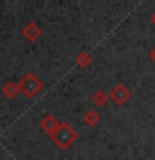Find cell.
<instances>
[{"instance_id":"obj_1","label":"cell","mask_w":155,"mask_h":160,"mask_svg":"<svg viewBox=\"0 0 155 160\" xmlns=\"http://www.w3.org/2000/svg\"><path fill=\"white\" fill-rule=\"evenodd\" d=\"M50 138L55 143V147H58L60 150H67L78 140V133L72 125H68L67 122H60L57 130L50 135Z\"/></svg>"},{"instance_id":"obj_2","label":"cell","mask_w":155,"mask_h":160,"mask_svg":"<svg viewBox=\"0 0 155 160\" xmlns=\"http://www.w3.org/2000/svg\"><path fill=\"white\" fill-rule=\"evenodd\" d=\"M42 87H43L42 80H40L33 72H27L22 78H20V82H18V90L27 98H33L35 95L42 90Z\"/></svg>"},{"instance_id":"obj_3","label":"cell","mask_w":155,"mask_h":160,"mask_svg":"<svg viewBox=\"0 0 155 160\" xmlns=\"http://www.w3.org/2000/svg\"><path fill=\"white\" fill-rule=\"evenodd\" d=\"M130 95L132 93H130V90L125 87V85H117V87H113L112 92H110V98H112L115 103L123 105L130 98Z\"/></svg>"},{"instance_id":"obj_4","label":"cell","mask_w":155,"mask_h":160,"mask_svg":"<svg viewBox=\"0 0 155 160\" xmlns=\"http://www.w3.org/2000/svg\"><path fill=\"white\" fill-rule=\"evenodd\" d=\"M22 35L28 40V42H35V40H38L40 37H42V28L38 27V23L28 22V23L22 28Z\"/></svg>"},{"instance_id":"obj_5","label":"cell","mask_w":155,"mask_h":160,"mask_svg":"<svg viewBox=\"0 0 155 160\" xmlns=\"http://www.w3.org/2000/svg\"><path fill=\"white\" fill-rule=\"evenodd\" d=\"M58 123H60V122L53 117L52 113H47V115H43V117H42V120H40V128H42L45 133L52 135L55 130H57Z\"/></svg>"},{"instance_id":"obj_6","label":"cell","mask_w":155,"mask_h":160,"mask_svg":"<svg viewBox=\"0 0 155 160\" xmlns=\"http://www.w3.org/2000/svg\"><path fill=\"white\" fill-rule=\"evenodd\" d=\"M18 83H15V82H7L2 87V93H3V97L5 98H8V100H13L15 97L18 95Z\"/></svg>"},{"instance_id":"obj_7","label":"cell","mask_w":155,"mask_h":160,"mask_svg":"<svg viewBox=\"0 0 155 160\" xmlns=\"http://www.w3.org/2000/svg\"><path fill=\"white\" fill-rule=\"evenodd\" d=\"M83 122L87 123L88 127H95V125H98V122H100V115L95 112V110H88V112L83 115Z\"/></svg>"},{"instance_id":"obj_8","label":"cell","mask_w":155,"mask_h":160,"mask_svg":"<svg viewBox=\"0 0 155 160\" xmlns=\"http://www.w3.org/2000/svg\"><path fill=\"white\" fill-rule=\"evenodd\" d=\"M75 63H77V67L80 68H87L90 63H92V57H90V53L87 52H82L77 55V58H75Z\"/></svg>"},{"instance_id":"obj_9","label":"cell","mask_w":155,"mask_h":160,"mask_svg":"<svg viewBox=\"0 0 155 160\" xmlns=\"http://www.w3.org/2000/svg\"><path fill=\"white\" fill-rule=\"evenodd\" d=\"M107 100H108V95L103 92V90H98V92H95L92 95V102L97 105V107H103L105 103H107Z\"/></svg>"},{"instance_id":"obj_10","label":"cell","mask_w":155,"mask_h":160,"mask_svg":"<svg viewBox=\"0 0 155 160\" xmlns=\"http://www.w3.org/2000/svg\"><path fill=\"white\" fill-rule=\"evenodd\" d=\"M150 57H152V60H153V62H155V48L152 50V52H150Z\"/></svg>"},{"instance_id":"obj_11","label":"cell","mask_w":155,"mask_h":160,"mask_svg":"<svg viewBox=\"0 0 155 160\" xmlns=\"http://www.w3.org/2000/svg\"><path fill=\"white\" fill-rule=\"evenodd\" d=\"M152 22H153V23H155V15H153V17H152Z\"/></svg>"}]
</instances>
